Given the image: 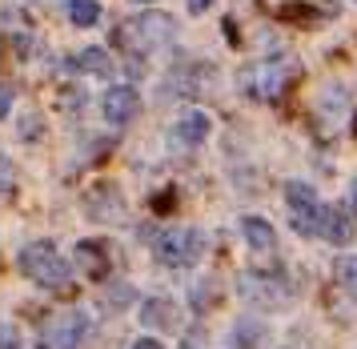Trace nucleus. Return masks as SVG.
<instances>
[{
    "label": "nucleus",
    "instance_id": "f257e3e1",
    "mask_svg": "<svg viewBox=\"0 0 357 349\" xmlns=\"http://www.w3.org/2000/svg\"><path fill=\"white\" fill-rule=\"evenodd\" d=\"M17 265L20 273L36 281L40 289H52V293H68L73 285V273H68V261L56 253V245L52 241H33V245H24L17 253Z\"/></svg>",
    "mask_w": 357,
    "mask_h": 349
},
{
    "label": "nucleus",
    "instance_id": "f03ea898",
    "mask_svg": "<svg viewBox=\"0 0 357 349\" xmlns=\"http://www.w3.org/2000/svg\"><path fill=\"white\" fill-rule=\"evenodd\" d=\"M169 36H173V16L149 13L121 29V45L132 48V52H157L161 45H169Z\"/></svg>",
    "mask_w": 357,
    "mask_h": 349
},
{
    "label": "nucleus",
    "instance_id": "7ed1b4c3",
    "mask_svg": "<svg viewBox=\"0 0 357 349\" xmlns=\"http://www.w3.org/2000/svg\"><path fill=\"white\" fill-rule=\"evenodd\" d=\"M157 257L165 265H193L201 257V233L193 225H173L157 237Z\"/></svg>",
    "mask_w": 357,
    "mask_h": 349
},
{
    "label": "nucleus",
    "instance_id": "20e7f679",
    "mask_svg": "<svg viewBox=\"0 0 357 349\" xmlns=\"http://www.w3.org/2000/svg\"><path fill=\"white\" fill-rule=\"evenodd\" d=\"M84 329H89L84 313H61V318L45 321V329H40V349H81Z\"/></svg>",
    "mask_w": 357,
    "mask_h": 349
},
{
    "label": "nucleus",
    "instance_id": "39448f33",
    "mask_svg": "<svg viewBox=\"0 0 357 349\" xmlns=\"http://www.w3.org/2000/svg\"><path fill=\"white\" fill-rule=\"evenodd\" d=\"M137 112H141V96H137V89L116 84V89L105 93V117H109L113 125H129Z\"/></svg>",
    "mask_w": 357,
    "mask_h": 349
},
{
    "label": "nucleus",
    "instance_id": "423d86ee",
    "mask_svg": "<svg viewBox=\"0 0 357 349\" xmlns=\"http://www.w3.org/2000/svg\"><path fill=\"white\" fill-rule=\"evenodd\" d=\"M293 77V64L289 61H265L257 68V80H253V93L261 96V101H273L277 93H281V89H285V80Z\"/></svg>",
    "mask_w": 357,
    "mask_h": 349
},
{
    "label": "nucleus",
    "instance_id": "0eeeda50",
    "mask_svg": "<svg viewBox=\"0 0 357 349\" xmlns=\"http://www.w3.org/2000/svg\"><path fill=\"white\" fill-rule=\"evenodd\" d=\"M317 237L333 241V245H345V241L354 237V229H349V217H345L337 205H321V217H317Z\"/></svg>",
    "mask_w": 357,
    "mask_h": 349
},
{
    "label": "nucleus",
    "instance_id": "6e6552de",
    "mask_svg": "<svg viewBox=\"0 0 357 349\" xmlns=\"http://www.w3.org/2000/svg\"><path fill=\"white\" fill-rule=\"evenodd\" d=\"M241 233H245V241L253 245V253H261V257H269L277 249V233H273V225L265 221V217H245Z\"/></svg>",
    "mask_w": 357,
    "mask_h": 349
},
{
    "label": "nucleus",
    "instance_id": "1a4fd4ad",
    "mask_svg": "<svg viewBox=\"0 0 357 349\" xmlns=\"http://www.w3.org/2000/svg\"><path fill=\"white\" fill-rule=\"evenodd\" d=\"M77 257H81V269L89 277H105L109 273V257H105V245L100 241H81L77 245Z\"/></svg>",
    "mask_w": 357,
    "mask_h": 349
},
{
    "label": "nucleus",
    "instance_id": "9d476101",
    "mask_svg": "<svg viewBox=\"0 0 357 349\" xmlns=\"http://www.w3.org/2000/svg\"><path fill=\"white\" fill-rule=\"evenodd\" d=\"M209 137V117L205 112H185L177 121V141L181 144H201Z\"/></svg>",
    "mask_w": 357,
    "mask_h": 349
},
{
    "label": "nucleus",
    "instance_id": "9b49d317",
    "mask_svg": "<svg viewBox=\"0 0 357 349\" xmlns=\"http://www.w3.org/2000/svg\"><path fill=\"white\" fill-rule=\"evenodd\" d=\"M97 16H100V4H97V0H68V20H73L77 29L97 24Z\"/></svg>",
    "mask_w": 357,
    "mask_h": 349
},
{
    "label": "nucleus",
    "instance_id": "f8f14e48",
    "mask_svg": "<svg viewBox=\"0 0 357 349\" xmlns=\"http://www.w3.org/2000/svg\"><path fill=\"white\" fill-rule=\"evenodd\" d=\"M145 325H153V329H169V325H173V305L169 302H149L145 305Z\"/></svg>",
    "mask_w": 357,
    "mask_h": 349
},
{
    "label": "nucleus",
    "instance_id": "ddd939ff",
    "mask_svg": "<svg viewBox=\"0 0 357 349\" xmlns=\"http://www.w3.org/2000/svg\"><path fill=\"white\" fill-rule=\"evenodd\" d=\"M337 281L357 293V257H337Z\"/></svg>",
    "mask_w": 357,
    "mask_h": 349
},
{
    "label": "nucleus",
    "instance_id": "4468645a",
    "mask_svg": "<svg viewBox=\"0 0 357 349\" xmlns=\"http://www.w3.org/2000/svg\"><path fill=\"white\" fill-rule=\"evenodd\" d=\"M77 68H89V73H105L109 64H105V52H100V48H89V52H81V57H77Z\"/></svg>",
    "mask_w": 357,
    "mask_h": 349
},
{
    "label": "nucleus",
    "instance_id": "2eb2a0df",
    "mask_svg": "<svg viewBox=\"0 0 357 349\" xmlns=\"http://www.w3.org/2000/svg\"><path fill=\"white\" fill-rule=\"evenodd\" d=\"M13 181H17V169H13V161L8 157H0V197L13 189Z\"/></svg>",
    "mask_w": 357,
    "mask_h": 349
},
{
    "label": "nucleus",
    "instance_id": "dca6fc26",
    "mask_svg": "<svg viewBox=\"0 0 357 349\" xmlns=\"http://www.w3.org/2000/svg\"><path fill=\"white\" fill-rule=\"evenodd\" d=\"M0 349H24V346H20V337L13 334V329H4V325H0Z\"/></svg>",
    "mask_w": 357,
    "mask_h": 349
},
{
    "label": "nucleus",
    "instance_id": "f3484780",
    "mask_svg": "<svg viewBox=\"0 0 357 349\" xmlns=\"http://www.w3.org/2000/svg\"><path fill=\"white\" fill-rule=\"evenodd\" d=\"M8 109H13V93L0 89V117H8Z\"/></svg>",
    "mask_w": 357,
    "mask_h": 349
},
{
    "label": "nucleus",
    "instance_id": "a211bd4d",
    "mask_svg": "<svg viewBox=\"0 0 357 349\" xmlns=\"http://www.w3.org/2000/svg\"><path fill=\"white\" fill-rule=\"evenodd\" d=\"M132 349H161V341H153V337H141V341H137Z\"/></svg>",
    "mask_w": 357,
    "mask_h": 349
},
{
    "label": "nucleus",
    "instance_id": "6ab92c4d",
    "mask_svg": "<svg viewBox=\"0 0 357 349\" xmlns=\"http://www.w3.org/2000/svg\"><path fill=\"white\" fill-rule=\"evenodd\" d=\"M209 4H213V0H189V13H205Z\"/></svg>",
    "mask_w": 357,
    "mask_h": 349
},
{
    "label": "nucleus",
    "instance_id": "aec40b11",
    "mask_svg": "<svg viewBox=\"0 0 357 349\" xmlns=\"http://www.w3.org/2000/svg\"><path fill=\"white\" fill-rule=\"evenodd\" d=\"M349 201H354V213H357V181L349 185Z\"/></svg>",
    "mask_w": 357,
    "mask_h": 349
}]
</instances>
